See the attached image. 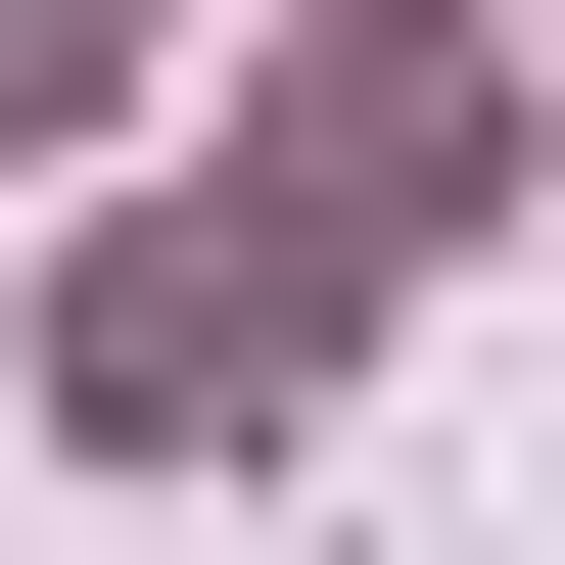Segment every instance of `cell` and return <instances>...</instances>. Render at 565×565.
<instances>
[{"label":"cell","mask_w":565,"mask_h":565,"mask_svg":"<svg viewBox=\"0 0 565 565\" xmlns=\"http://www.w3.org/2000/svg\"><path fill=\"white\" fill-rule=\"evenodd\" d=\"M47 95H141V0H0V141H47Z\"/></svg>","instance_id":"6da1fadb"}]
</instances>
